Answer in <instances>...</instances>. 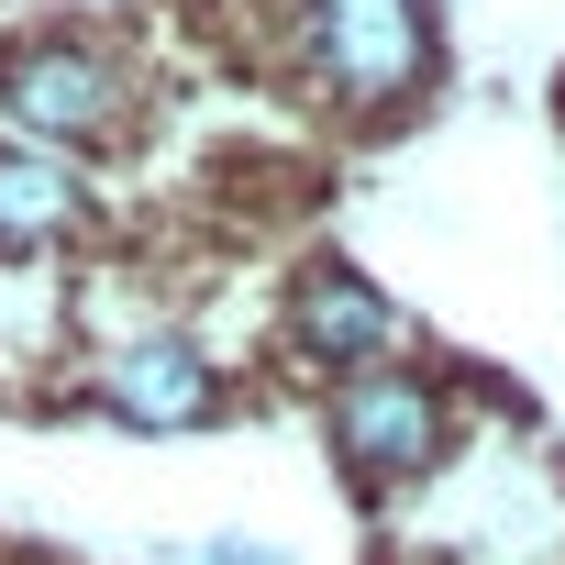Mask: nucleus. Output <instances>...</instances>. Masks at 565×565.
I'll use <instances>...</instances> for the list:
<instances>
[{
    "instance_id": "nucleus-6",
    "label": "nucleus",
    "mask_w": 565,
    "mask_h": 565,
    "mask_svg": "<svg viewBox=\"0 0 565 565\" xmlns=\"http://www.w3.org/2000/svg\"><path fill=\"white\" fill-rule=\"evenodd\" d=\"M78 222V178H67V156H23V145H0V244H56Z\"/></svg>"
},
{
    "instance_id": "nucleus-1",
    "label": "nucleus",
    "mask_w": 565,
    "mask_h": 565,
    "mask_svg": "<svg viewBox=\"0 0 565 565\" xmlns=\"http://www.w3.org/2000/svg\"><path fill=\"white\" fill-rule=\"evenodd\" d=\"M134 78L100 56V45H23L12 67H0V111H12L23 134H56V145H100L122 122Z\"/></svg>"
},
{
    "instance_id": "nucleus-5",
    "label": "nucleus",
    "mask_w": 565,
    "mask_h": 565,
    "mask_svg": "<svg viewBox=\"0 0 565 565\" xmlns=\"http://www.w3.org/2000/svg\"><path fill=\"white\" fill-rule=\"evenodd\" d=\"M300 344L322 355V366H377L388 344H399V311L366 289V277H344V266H322L311 289H300Z\"/></svg>"
},
{
    "instance_id": "nucleus-4",
    "label": "nucleus",
    "mask_w": 565,
    "mask_h": 565,
    "mask_svg": "<svg viewBox=\"0 0 565 565\" xmlns=\"http://www.w3.org/2000/svg\"><path fill=\"white\" fill-rule=\"evenodd\" d=\"M100 399H111L122 422H145V433H200L222 388H211V366H200L189 333H134V344L100 366Z\"/></svg>"
},
{
    "instance_id": "nucleus-2",
    "label": "nucleus",
    "mask_w": 565,
    "mask_h": 565,
    "mask_svg": "<svg viewBox=\"0 0 565 565\" xmlns=\"http://www.w3.org/2000/svg\"><path fill=\"white\" fill-rule=\"evenodd\" d=\"M311 67L344 100H388L422 67V0H311Z\"/></svg>"
},
{
    "instance_id": "nucleus-3",
    "label": "nucleus",
    "mask_w": 565,
    "mask_h": 565,
    "mask_svg": "<svg viewBox=\"0 0 565 565\" xmlns=\"http://www.w3.org/2000/svg\"><path fill=\"white\" fill-rule=\"evenodd\" d=\"M333 444L366 466V477H422L433 444H444V399L422 377H344L333 399Z\"/></svg>"
},
{
    "instance_id": "nucleus-7",
    "label": "nucleus",
    "mask_w": 565,
    "mask_h": 565,
    "mask_svg": "<svg viewBox=\"0 0 565 565\" xmlns=\"http://www.w3.org/2000/svg\"><path fill=\"white\" fill-rule=\"evenodd\" d=\"M200 565H289V554H277V543H244V532H211Z\"/></svg>"
}]
</instances>
